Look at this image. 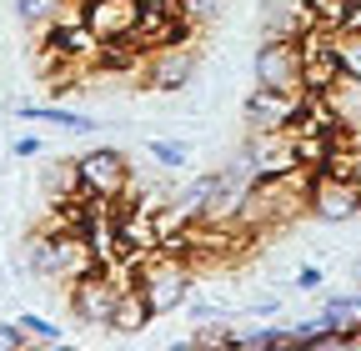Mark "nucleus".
Listing matches in <instances>:
<instances>
[{
    "mask_svg": "<svg viewBox=\"0 0 361 351\" xmlns=\"http://www.w3.org/2000/svg\"><path fill=\"white\" fill-rule=\"evenodd\" d=\"M301 96L306 91H266V85H256L246 96V106H241L246 130H286L301 111Z\"/></svg>",
    "mask_w": 361,
    "mask_h": 351,
    "instance_id": "6",
    "label": "nucleus"
},
{
    "mask_svg": "<svg viewBox=\"0 0 361 351\" xmlns=\"http://www.w3.org/2000/svg\"><path fill=\"white\" fill-rule=\"evenodd\" d=\"M90 35L101 40H135V20H141V0H80Z\"/></svg>",
    "mask_w": 361,
    "mask_h": 351,
    "instance_id": "7",
    "label": "nucleus"
},
{
    "mask_svg": "<svg viewBox=\"0 0 361 351\" xmlns=\"http://www.w3.org/2000/svg\"><path fill=\"white\" fill-rule=\"evenodd\" d=\"M116 296H121V286L111 281V271H106V266H90L85 276L71 281V312H75V321H85V326H106Z\"/></svg>",
    "mask_w": 361,
    "mask_h": 351,
    "instance_id": "5",
    "label": "nucleus"
},
{
    "mask_svg": "<svg viewBox=\"0 0 361 351\" xmlns=\"http://www.w3.org/2000/svg\"><path fill=\"white\" fill-rule=\"evenodd\" d=\"M216 11H221V0H176V16H186L191 25L216 20Z\"/></svg>",
    "mask_w": 361,
    "mask_h": 351,
    "instance_id": "18",
    "label": "nucleus"
},
{
    "mask_svg": "<svg viewBox=\"0 0 361 351\" xmlns=\"http://www.w3.org/2000/svg\"><path fill=\"white\" fill-rule=\"evenodd\" d=\"M25 121H45V125H66V130H96V116H80L66 106H16Z\"/></svg>",
    "mask_w": 361,
    "mask_h": 351,
    "instance_id": "12",
    "label": "nucleus"
},
{
    "mask_svg": "<svg viewBox=\"0 0 361 351\" xmlns=\"http://www.w3.org/2000/svg\"><path fill=\"white\" fill-rule=\"evenodd\" d=\"M20 346H25L20 321H0V351H20Z\"/></svg>",
    "mask_w": 361,
    "mask_h": 351,
    "instance_id": "19",
    "label": "nucleus"
},
{
    "mask_svg": "<svg viewBox=\"0 0 361 351\" xmlns=\"http://www.w3.org/2000/svg\"><path fill=\"white\" fill-rule=\"evenodd\" d=\"M20 331H25V341H40V346H61L66 341V331L56 326V321H45V316H20Z\"/></svg>",
    "mask_w": 361,
    "mask_h": 351,
    "instance_id": "14",
    "label": "nucleus"
},
{
    "mask_svg": "<svg viewBox=\"0 0 361 351\" xmlns=\"http://www.w3.org/2000/svg\"><path fill=\"white\" fill-rule=\"evenodd\" d=\"M322 321H326L331 331H341V336H351V331H361V291H346V296H331V301L322 306Z\"/></svg>",
    "mask_w": 361,
    "mask_h": 351,
    "instance_id": "11",
    "label": "nucleus"
},
{
    "mask_svg": "<svg viewBox=\"0 0 361 351\" xmlns=\"http://www.w3.org/2000/svg\"><path fill=\"white\" fill-rule=\"evenodd\" d=\"M306 211L316 221H351L361 211V186L341 181L331 171H311V186H306Z\"/></svg>",
    "mask_w": 361,
    "mask_h": 351,
    "instance_id": "4",
    "label": "nucleus"
},
{
    "mask_svg": "<svg viewBox=\"0 0 361 351\" xmlns=\"http://www.w3.org/2000/svg\"><path fill=\"white\" fill-rule=\"evenodd\" d=\"M135 286H141V296H146V306H151V316H166V312H176V306H186L191 271H186V261H180V256L151 251L141 266H135Z\"/></svg>",
    "mask_w": 361,
    "mask_h": 351,
    "instance_id": "1",
    "label": "nucleus"
},
{
    "mask_svg": "<svg viewBox=\"0 0 361 351\" xmlns=\"http://www.w3.org/2000/svg\"><path fill=\"white\" fill-rule=\"evenodd\" d=\"M316 25V11L306 0H271L266 6V35H281V40H296L301 30Z\"/></svg>",
    "mask_w": 361,
    "mask_h": 351,
    "instance_id": "9",
    "label": "nucleus"
},
{
    "mask_svg": "<svg viewBox=\"0 0 361 351\" xmlns=\"http://www.w3.org/2000/svg\"><path fill=\"white\" fill-rule=\"evenodd\" d=\"M146 321H151V306H146V296H141V286H126L121 296H116V306H111V331H121V336H135V331H146Z\"/></svg>",
    "mask_w": 361,
    "mask_h": 351,
    "instance_id": "10",
    "label": "nucleus"
},
{
    "mask_svg": "<svg viewBox=\"0 0 361 351\" xmlns=\"http://www.w3.org/2000/svg\"><path fill=\"white\" fill-rule=\"evenodd\" d=\"M16 11H20L25 25H51L56 11H61V0H16Z\"/></svg>",
    "mask_w": 361,
    "mask_h": 351,
    "instance_id": "16",
    "label": "nucleus"
},
{
    "mask_svg": "<svg viewBox=\"0 0 361 351\" xmlns=\"http://www.w3.org/2000/svg\"><path fill=\"white\" fill-rule=\"evenodd\" d=\"M251 70H256V85H266V91H301V46L281 35H266Z\"/></svg>",
    "mask_w": 361,
    "mask_h": 351,
    "instance_id": "3",
    "label": "nucleus"
},
{
    "mask_svg": "<svg viewBox=\"0 0 361 351\" xmlns=\"http://www.w3.org/2000/svg\"><path fill=\"white\" fill-rule=\"evenodd\" d=\"M296 286H301V291H316V286H322V271H316V266L296 271Z\"/></svg>",
    "mask_w": 361,
    "mask_h": 351,
    "instance_id": "20",
    "label": "nucleus"
},
{
    "mask_svg": "<svg viewBox=\"0 0 361 351\" xmlns=\"http://www.w3.org/2000/svg\"><path fill=\"white\" fill-rule=\"evenodd\" d=\"M11 151H16V156H40V136H20Z\"/></svg>",
    "mask_w": 361,
    "mask_h": 351,
    "instance_id": "21",
    "label": "nucleus"
},
{
    "mask_svg": "<svg viewBox=\"0 0 361 351\" xmlns=\"http://www.w3.org/2000/svg\"><path fill=\"white\" fill-rule=\"evenodd\" d=\"M151 161L166 166V171H180V166L191 161V151L180 146V141H151Z\"/></svg>",
    "mask_w": 361,
    "mask_h": 351,
    "instance_id": "17",
    "label": "nucleus"
},
{
    "mask_svg": "<svg viewBox=\"0 0 361 351\" xmlns=\"http://www.w3.org/2000/svg\"><path fill=\"white\" fill-rule=\"evenodd\" d=\"M196 51L191 46H156L146 56V85L151 91H186L196 80Z\"/></svg>",
    "mask_w": 361,
    "mask_h": 351,
    "instance_id": "8",
    "label": "nucleus"
},
{
    "mask_svg": "<svg viewBox=\"0 0 361 351\" xmlns=\"http://www.w3.org/2000/svg\"><path fill=\"white\" fill-rule=\"evenodd\" d=\"M231 346L266 351V346H291V336H286V326H261V331H231Z\"/></svg>",
    "mask_w": 361,
    "mask_h": 351,
    "instance_id": "13",
    "label": "nucleus"
},
{
    "mask_svg": "<svg viewBox=\"0 0 361 351\" xmlns=\"http://www.w3.org/2000/svg\"><path fill=\"white\" fill-rule=\"evenodd\" d=\"M336 61H341V75L361 80V35H341L336 30Z\"/></svg>",
    "mask_w": 361,
    "mask_h": 351,
    "instance_id": "15",
    "label": "nucleus"
},
{
    "mask_svg": "<svg viewBox=\"0 0 361 351\" xmlns=\"http://www.w3.org/2000/svg\"><path fill=\"white\" fill-rule=\"evenodd\" d=\"M75 176H80V191L85 196H101V201H121L130 191V166L121 151L101 146V151H85L75 161Z\"/></svg>",
    "mask_w": 361,
    "mask_h": 351,
    "instance_id": "2",
    "label": "nucleus"
}]
</instances>
